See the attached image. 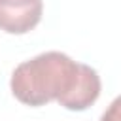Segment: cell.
<instances>
[{
  "label": "cell",
  "instance_id": "obj_2",
  "mask_svg": "<svg viewBox=\"0 0 121 121\" xmlns=\"http://www.w3.org/2000/svg\"><path fill=\"white\" fill-rule=\"evenodd\" d=\"M43 0H0V30L8 34H26L40 21Z\"/></svg>",
  "mask_w": 121,
  "mask_h": 121
},
{
  "label": "cell",
  "instance_id": "obj_1",
  "mask_svg": "<svg viewBox=\"0 0 121 121\" xmlns=\"http://www.w3.org/2000/svg\"><path fill=\"white\" fill-rule=\"evenodd\" d=\"M13 96L25 106H45L57 100L70 112H83L100 95V78L89 64L60 51H47L21 62L9 81Z\"/></svg>",
  "mask_w": 121,
  "mask_h": 121
},
{
  "label": "cell",
  "instance_id": "obj_3",
  "mask_svg": "<svg viewBox=\"0 0 121 121\" xmlns=\"http://www.w3.org/2000/svg\"><path fill=\"white\" fill-rule=\"evenodd\" d=\"M100 121H119V98H115L112 102V106L102 113Z\"/></svg>",
  "mask_w": 121,
  "mask_h": 121
}]
</instances>
